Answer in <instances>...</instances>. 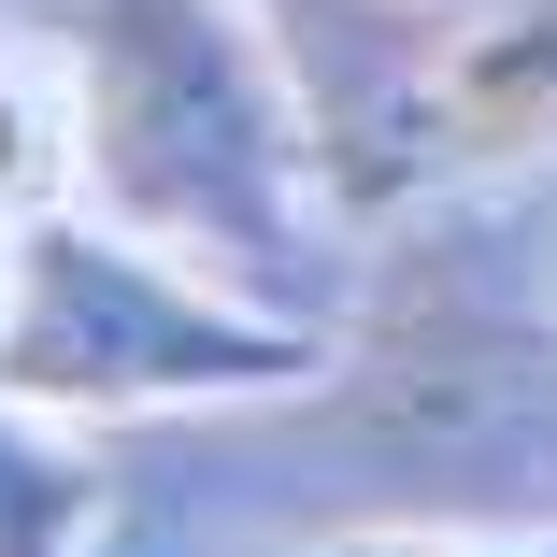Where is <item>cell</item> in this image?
Segmentation results:
<instances>
[{"label": "cell", "instance_id": "obj_1", "mask_svg": "<svg viewBox=\"0 0 557 557\" xmlns=\"http://www.w3.org/2000/svg\"><path fill=\"white\" fill-rule=\"evenodd\" d=\"M86 186L115 230L272 300L314 258V129L258 0H86Z\"/></svg>", "mask_w": 557, "mask_h": 557}, {"label": "cell", "instance_id": "obj_2", "mask_svg": "<svg viewBox=\"0 0 557 557\" xmlns=\"http://www.w3.org/2000/svg\"><path fill=\"white\" fill-rule=\"evenodd\" d=\"M329 344L286 300H244L115 214H29L15 286H0V386L29 414H186V400H272L314 386Z\"/></svg>", "mask_w": 557, "mask_h": 557}, {"label": "cell", "instance_id": "obj_3", "mask_svg": "<svg viewBox=\"0 0 557 557\" xmlns=\"http://www.w3.org/2000/svg\"><path fill=\"white\" fill-rule=\"evenodd\" d=\"M443 129H472V144H529L557 129V0H486V15L443 44Z\"/></svg>", "mask_w": 557, "mask_h": 557}, {"label": "cell", "instance_id": "obj_4", "mask_svg": "<svg viewBox=\"0 0 557 557\" xmlns=\"http://www.w3.org/2000/svg\"><path fill=\"white\" fill-rule=\"evenodd\" d=\"M86 186V72L58 44H0V230Z\"/></svg>", "mask_w": 557, "mask_h": 557}, {"label": "cell", "instance_id": "obj_5", "mask_svg": "<svg viewBox=\"0 0 557 557\" xmlns=\"http://www.w3.org/2000/svg\"><path fill=\"white\" fill-rule=\"evenodd\" d=\"M86 529H100V458H72L0 386V557H86Z\"/></svg>", "mask_w": 557, "mask_h": 557}, {"label": "cell", "instance_id": "obj_6", "mask_svg": "<svg viewBox=\"0 0 557 557\" xmlns=\"http://www.w3.org/2000/svg\"><path fill=\"white\" fill-rule=\"evenodd\" d=\"M329 557H557V529H358Z\"/></svg>", "mask_w": 557, "mask_h": 557}, {"label": "cell", "instance_id": "obj_7", "mask_svg": "<svg viewBox=\"0 0 557 557\" xmlns=\"http://www.w3.org/2000/svg\"><path fill=\"white\" fill-rule=\"evenodd\" d=\"M0 286H15V230H0Z\"/></svg>", "mask_w": 557, "mask_h": 557}]
</instances>
